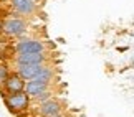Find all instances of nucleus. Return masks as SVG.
Returning <instances> with one entry per match:
<instances>
[{
    "label": "nucleus",
    "instance_id": "1",
    "mask_svg": "<svg viewBox=\"0 0 134 117\" xmlns=\"http://www.w3.org/2000/svg\"><path fill=\"white\" fill-rule=\"evenodd\" d=\"M27 32H28L27 18L20 17L17 13H12V12L3 17V30H2L3 36H7L8 40H18V38L25 36Z\"/></svg>",
    "mask_w": 134,
    "mask_h": 117
},
{
    "label": "nucleus",
    "instance_id": "2",
    "mask_svg": "<svg viewBox=\"0 0 134 117\" xmlns=\"http://www.w3.org/2000/svg\"><path fill=\"white\" fill-rule=\"evenodd\" d=\"M0 96L3 99L5 107L13 115L27 112L30 109V104H32V99H30V96L25 91H22V93H13V94H5L3 91H0Z\"/></svg>",
    "mask_w": 134,
    "mask_h": 117
},
{
    "label": "nucleus",
    "instance_id": "3",
    "mask_svg": "<svg viewBox=\"0 0 134 117\" xmlns=\"http://www.w3.org/2000/svg\"><path fill=\"white\" fill-rule=\"evenodd\" d=\"M12 50H13L15 54H20V53H43V51H46V45L42 40L22 36L12 45Z\"/></svg>",
    "mask_w": 134,
    "mask_h": 117
},
{
    "label": "nucleus",
    "instance_id": "4",
    "mask_svg": "<svg viewBox=\"0 0 134 117\" xmlns=\"http://www.w3.org/2000/svg\"><path fill=\"white\" fill-rule=\"evenodd\" d=\"M10 12L12 13H17L23 18H28L35 15L38 8V3H35L33 0H10Z\"/></svg>",
    "mask_w": 134,
    "mask_h": 117
},
{
    "label": "nucleus",
    "instance_id": "5",
    "mask_svg": "<svg viewBox=\"0 0 134 117\" xmlns=\"http://www.w3.org/2000/svg\"><path fill=\"white\" fill-rule=\"evenodd\" d=\"M60 114H65L63 104L55 96L50 97L48 101H45V102L38 104V115L40 117H55V115H60Z\"/></svg>",
    "mask_w": 134,
    "mask_h": 117
},
{
    "label": "nucleus",
    "instance_id": "6",
    "mask_svg": "<svg viewBox=\"0 0 134 117\" xmlns=\"http://www.w3.org/2000/svg\"><path fill=\"white\" fill-rule=\"evenodd\" d=\"M48 53H20L13 56L15 64H46L48 63Z\"/></svg>",
    "mask_w": 134,
    "mask_h": 117
},
{
    "label": "nucleus",
    "instance_id": "7",
    "mask_svg": "<svg viewBox=\"0 0 134 117\" xmlns=\"http://www.w3.org/2000/svg\"><path fill=\"white\" fill-rule=\"evenodd\" d=\"M25 81L23 78H20V76L15 73V71H12L10 73V76L7 78V81L3 83V88L0 91H3L5 94H13V93H22V91H25Z\"/></svg>",
    "mask_w": 134,
    "mask_h": 117
},
{
    "label": "nucleus",
    "instance_id": "8",
    "mask_svg": "<svg viewBox=\"0 0 134 117\" xmlns=\"http://www.w3.org/2000/svg\"><path fill=\"white\" fill-rule=\"evenodd\" d=\"M48 89H51V84L42 83V81H37V79H32V81H27V83H25V93L30 96L32 101L35 97H38L40 94L46 93Z\"/></svg>",
    "mask_w": 134,
    "mask_h": 117
},
{
    "label": "nucleus",
    "instance_id": "9",
    "mask_svg": "<svg viewBox=\"0 0 134 117\" xmlns=\"http://www.w3.org/2000/svg\"><path fill=\"white\" fill-rule=\"evenodd\" d=\"M43 68V64H15V73L25 81L35 79V76L38 74V71Z\"/></svg>",
    "mask_w": 134,
    "mask_h": 117
},
{
    "label": "nucleus",
    "instance_id": "10",
    "mask_svg": "<svg viewBox=\"0 0 134 117\" xmlns=\"http://www.w3.org/2000/svg\"><path fill=\"white\" fill-rule=\"evenodd\" d=\"M55 69L51 68V66L46 63L43 64V68L38 71V74L35 76V79L37 81H42V83H46V84H53V79H55Z\"/></svg>",
    "mask_w": 134,
    "mask_h": 117
},
{
    "label": "nucleus",
    "instance_id": "11",
    "mask_svg": "<svg viewBox=\"0 0 134 117\" xmlns=\"http://www.w3.org/2000/svg\"><path fill=\"white\" fill-rule=\"evenodd\" d=\"M10 73H12L10 66L5 63V61H0V89L3 88V83L7 81V78L10 76Z\"/></svg>",
    "mask_w": 134,
    "mask_h": 117
},
{
    "label": "nucleus",
    "instance_id": "12",
    "mask_svg": "<svg viewBox=\"0 0 134 117\" xmlns=\"http://www.w3.org/2000/svg\"><path fill=\"white\" fill-rule=\"evenodd\" d=\"M50 97H53V89H48V91H46V93L40 94L38 97H35L33 101H35V102H37V104H42V102H45V101H48Z\"/></svg>",
    "mask_w": 134,
    "mask_h": 117
},
{
    "label": "nucleus",
    "instance_id": "13",
    "mask_svg": "<svg viewBox=\"0 0 134 117\" xmlns=\"http://www.w3.org/2000/svg\"><path fill=\"white\" fill-rule=\"evenodd\" d=\"M2 30H3V17H0V35H2Z\"/></svg>",
    "mask_w": 134,
    "mask_h": 117
},
{
    "label": "nucleus",
    "instance_id": "14",
    "mask_svg": "<svg viewBox=\"0 0 134 117\" xmlns=\"http://www.w3.org/2000/svg\"><path fill=\"white\" fill-rule=\"evenodd\" d=\"M7 2H10V0H0V3H7Z\"/></svg>",
    "mask_w": 134,
    "mask_h": 117
},
{
    "label": "nucleus",
    "instance_id": "15",
    "mask_svg": "<svg viewBox=\"0 0 134 117\" xmlns=\"http://www.w3.org/2000/svg\"><path fill=\"white\" fill-rule=\"evenodd\" d=\"M33 2H35V3H40V2H43V0H33Z\"/></svg>",
    "mask_w": 134,
    "mask_h": 117
},
{
    "label": "nucleus",
    "instance_id": "16",
    "mask_svg": "<svg viewBox=\"0 0 134 117\" xmlns=\"http://www.w3.org/2000/svg\"><path fill=\"white\" fill-rule=\"evenodd\" d=\"M55 117H66L65 114H60V115H55Z\"/></svg>",
    "mask_w": 134,
    "mask_h": 117
}]
</instances>
